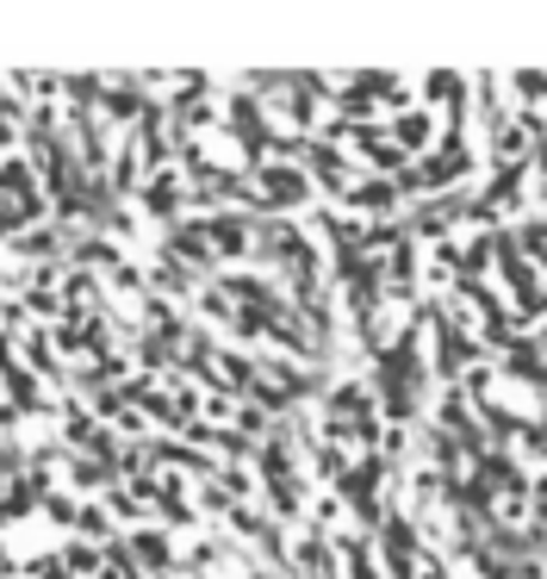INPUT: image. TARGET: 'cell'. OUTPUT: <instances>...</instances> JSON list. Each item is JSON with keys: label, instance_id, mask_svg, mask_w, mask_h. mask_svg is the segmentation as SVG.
<instances>
[{"label": "cell", "instance_id": "11", "mask_svg": "<svg viewBox=\"0 0 547 579\" xmlns=\"http://www.w3.org/2000/svg\"><path fill=\"white\" fill-rule=\"evenodd\" d=\"M529 498H535V517H547V480H535V486H529Z\"/></svg>", "mask_w": 547, "mask_h": 579}, {"label": "cell", "instance_id": "13", "mask_svg": "<svg viewBox=\"0 0 547 579\" xmlns=\"http://www.w3.org/2000/svg\"><path fill=\"white\" fill-rule=\"evenodd\" d=\"M287 579H292V573H287Z\"/></svg>", "mask_w": 547, "mask_h": 579}, {"label": "cell", "instance_id": "7", "mask_svg": "<svg viewBox=\"0 0 547 579\" xmlns=\"http://www.w3.org/2000/svg\"><path fill=\"white\" fill-rule=\"evenodd\" d=\"M44 492H51V486H44V480H32V474H25V480H13V486L0 492V529H7V524H19V517H32V511L44 505Z\"/></svg>", "mask_w": 547, "mask_h": 579}, {"label": "cell", "instance_id": "2", "mask_svg": "<svg viewBox=\"0 0 547 579\" xmlns=\"http://www.w3.org/2000/svg\"><path fill=\"white\" fill-rule=\"evenodd\" d=\"M137 218H150V225L174 230L181 218H193V200H187V175L181 169H162L137 187Z\"/></svg>", "mask_w": 547, "mask_h": 579}, {"label": "cell", "instance_id": "12", "mask_svg": "<svg viewBox=\"0 0 547 579\" xmlns=\"http://www.w3.org/2000/svg\"><path fill=\"white\" fill-rule=\"evenodd\" d=\"M13 573H19V561L7 555V543H0V579H13Z\"/></svg>", "mask_w": 547, "mask_h": 579}, {"label": "cell", "instance_id": "3", "mask_svg": "<svg viewBox=\"0 0 547 579\" xmlns=\"http://www.w3.org/2000/svg\"><path fill=\"white\" fill-rule=\"evenodd\" d=\"M162 256H169L174 268H187L193 281H200V275H212V281H218V256H212L205 218H181L174 230H162Z\"/></svg>", "mask_w": 547, "mask_h": 579}, {"label": "cell", "instance_id": "4", "mask_svg": "<svg viewBox=\"0 0 547 579\" xmlns=\"http://www.w3.org/2000/svg\"><path fill=\"white\" fill-rule=\"evenodd\" d=\"M256 212H237V206H224V212H205V237H212V256L218 262H243V256H256Z\"/></svg>", "mask_w": 547, "mask_h": 579}, {"label": "cell", "instance_id": "8", "mask_svg": "<svg viewBox=\"0 0 547 579\" xmlns=\"http://www.w3.org/2000/svg\"><path fill=\"white\" fill-rule=\"evenodd\" d=\"M37 511H44V517H51L56 529H68V536H75V517H82V498H75V492H63V486H51Z\"/></svg>", "mask_w": 547, "mask_h": 579}, {"label": "cell", "instance_id": "6", "mask_svg": "<svg viewBox=\"0 0 547 579\" xmlns=\"http://www.w3.org/2000/svg\"><path fill=\"white\" fill-rule=\"evenodd\" d=\"M386 131H393V143L405 150V157H429V138H436V125H429L423 106H405V112H398Z\"/></svg>", "mask_w": 547, "mask_h": 579}, {"label": "cell", "instance_id": "1", "mask_svg": "<svg viewBox=\"0 0 547 579\" xmlns=\"http://www.w3.org/2000/svg\"><path fill=\"white\" fill-rule=\"evenodd\" d=\"M249 187H256V218H292L318 200V187L299 162H274V157L261 169H249Z\"/></svg>", "mask_w": 547, "mask_h": 579}, {"label": "cell", "instance_id": "5", "mask_svg": "<svg viewBox=\"0 0 547 579\" xmlns=\"http://www.w3.org/2000/svg\"><path fill=\"white\" fill-rule=\"evenodd\" d=\"M125 555H131V567H137V573H150V579L181 573V555H174V529H162V524L125 529Z\"/></svg>", "mask_w": 547, "mask_h": 579}, {"label": "cell", "instance_id": "10", "mask_svg": "<svg viewBox=\"0 0 547 579\" xmlns=\"http://www.w3.org/2000/svg\"><path fill=\"white\" fill-rule=\"evenodd\" d=\"M200 312L212 318V324H237V305H230L218 287H205V293H200Z\"/></svg>", "mask_w": 547, "mask_h": 579}, {"label": "cell", "instance_id": "9", "mask_svg": "<svg viewBox=\"0 0 547 579\" xmlns=\"http://www.w3.org/2000/svg\"><path fill=\"white\" fill-rule=\"evenodd\" d=\"M13 480H25V442H0V492L13 486Z\"/></svg>", "mask_w": 547, "mask_h": 579}]
</instances>
